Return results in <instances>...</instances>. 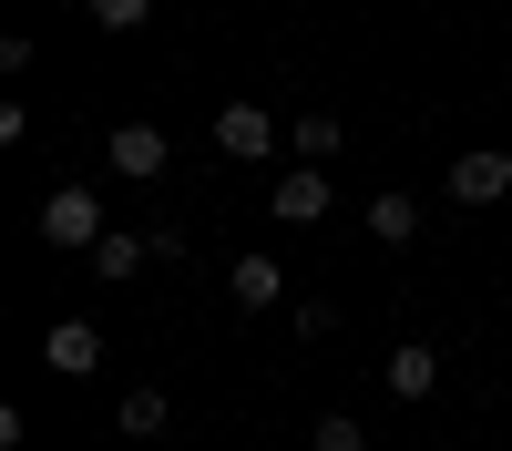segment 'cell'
Returning a JSON list of instances; mask_svg holds the SVG:
<instances>
[{
    "label": "cell",
    "mask_w": 512,
    "mask_h": 451,
    "mask_svg": "<svg viewBox=\"0 0 512 451\" xmlns=\"http://www.w3.org/2000/svg\"><path fill=\"white\" fill-rule=\"evenodd\" d=\"M308 451H369V431H359V421H349V410H328V421H318V431H308Z\"/></svg>",
    "instance_id": "cell-13"
},
{
    "label": "cell",
    "mask_w": 512,
    "mask_h": 451,
    "mask_svg": "<svg viewBox=\"0 0 512 451\" xmlns=\"http://www.w3.org/2000/svg\"><path fill=\"white\" fill-rule=\"evenodd\" d=\"M328 205H338V195H328L318 164H297V175H277V185H267V216H277V226H318Z\"/></svg>",
    "instance_id": "cell-3"
},
{
    "label": "cell",
    "mask_w": 512,
    "mask_h": 451,
    "mask_svg": "<svg viewBox=\"0 0 512 451\" xmlns=\"http://www.w3.org/2000/svg\"><path fill=\"white\" fill-rule=\"evenodd\" d=\"M103 164H113V175H134V185H154L164 164H175V144H164V123H113V134H103Z\"/></svg>",
    "instance_id": "cell-2"
},
{
    "label": "cell",
    "mask_w": 512,
    "mask_h": 451,
    "mask_svg": "<svg viewBox=\"0 0 512 451\" xmlns=\"http://www.w3.org/2000/svg\"><path fill=\"white\" fill-rule=\"evenodd\" d=\"M82 11H93V21H103V31H134V21H144V11H154V0H82Z\"/></svg>",
    "instance_id": "cell-14"
},
{
    "label": "cell",
    "mask_w": 512,
    "mask_h": 451,
    "mask_svg": "<svg viewBox=\"0 0 512 451\" xmlns=\"http://www.w3.org/2000/svg\"><path fill=\"white\" fill-rule=\"evenodd\" d=\"M287 144H297V164H328L338 144H349V123H338V113H297V123H287Z\"/></svg>",
    "instance_id": "cell-8"
},
{
    "label": "cell",
    "mask_w": 512,
    "mask_h": 451,
    "mask_svg": "<svg viewBox=\"0 0 512 451\" xmlns=\"http://www.w3.org/2000/svg\"><path fill=\"white\" fill-rule=\"evenodd\" d=\"M41 359H52L62 380H82V369H103V328H93V318H52V339H41Z\"/></svg>",
    "instance_id": "cell-5"
},
{
    "label": "cell",
    "mask_w": 512,
    "mask_h": 451,
    "mask_svg": "<svg viewBox=\"0 0 512 451\" xmlns=\"http://www.w3.org/2000/svg\"><path fill=\"white\" fill-rule=\"evenodd\" d=\"M113 421L134 431V441H154V431H164V390H123V410H113Z\"/></svg>",
    "instance_id": "cell-12"
},
{
    "label": "cell",
    "mask_w": 512,
    "mask_h": 451,
    "mask_svg": "<svg viewBox=\"0 0 512 451\" xmlns=\"http://www.w3.org/2000/svg\"><path fill=\"white\" fill-rule=\"evenodd\" d=\"M113 226H103V195H82V185H62V195H41V246H103Z\"/></svg>",
    "instance_id": "cell-1"
},
{
    "label": "cell",
    "mask_w": 512,
    "mask_h": 451,
    "mask_svg": "<svg viewBox=\"0 0 512 451\" xmlns=\"http://www.w3.org/2000/svg\"><path fill=\"white\" fill-rule=\"evenodd\" d=\"M369 236H379V246H410V236H420V205H410V195H369Z\"/></svg>",
    "instance_id": "cell-10"
},
{
    "label": "cell",
    "mask_w": 512,
    "mask_h": 451,
    "mask_svg": "<svg viewBox=\"0 0 512 451\" xmlns=\"http://www.w3.org/2000/svg\"><path fill=\"white\" fill-rule=\"evenodd\" d=\"M451 195H461V205H502V195H512V154H502V144H472V154L451 164Z\"/></svg>",
    "instance_id": "cell-4"
},
{
    "label": "cell",
    "mask_w": 512,
    "mask_h": 451,
    "mask_svg": "<svg viewBox=\"0 0 512 451\" xmlns=\"http://www.w3.org/2000/svg\"><path fill=\"white\" fill-rule=\"evenodd\" d=\"M390 390L400 400H431L441 390V349H390Z\"/></svg>",
    "instance_id": "cell-9"
},
{
    "label": "cell",
    "mask_w": 512,
    "mask_h": 451,
    "mask_svg": "<svg viewBox=\"0 0 512 451\" xmlns=\"http://www.w3.org/2000/svg\"><path fill=\"white\" fill-rule=\"evenodd\" d=\"M144 257H154V236H103V246H93V267H103V277H134Z\"/></svg>",
    "instance_id": "cell-11"
},
{
    "label": "cell",
    "mask_w": 512,
    "mask_h": 451,
    "mask_svg": "<svg viewBox=\"0 0 512 451\" xmlns=\"http://www.w3.org/2000/svg\"><path fill=\"white\" fill-rule=\"evenodd\" d=\"M226 287H236V308H277V298H287V267H277V257H236Z\"/></svg>",
    "instance_id": "cell-7"
},
{
    "label": "cell",
    "mask_w": 512,
    "mask_h": 451,
    "mask_svg": "<svg viewBox=\"0 0 512 451\" xmlns=\"http://www.w3.org/2000/svg\"><path fill=\"white\" fill-rule=\"evenodd\" d=\"M277 134H287V123H277V113H256V103H226V113H216V144L246 154V164H256V154H277Z\"/></svg>",
    "instance_id": "cell-6"
}]
</instances>
